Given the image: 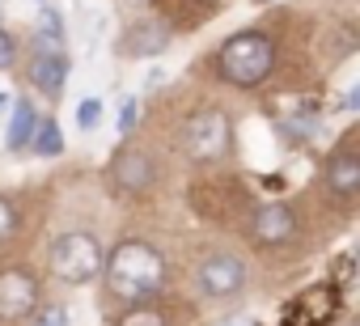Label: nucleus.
I'll return each mask as SVG.
<instances>
[{
	"label": "nucleus",
	"mask_w": 360,
	"mask_h": 326,
	"mask_svg": "<svg viewBox=\"0 0 360 326\" xmlns=\"http://www.w3.org/2000/svg\"><path fill=\"white\" fill-rule=\"evenodd\" d=\"M13 60H18V47H13V39L5 30H0V68H9Z\"/></svg>",
	"instance_id": "20"
},
{
	"label": "nucleus",
	"mask_w": 360,
	"mask_h": 326,
	"mask_svg": "<svg viewBox=\"0 0 360 326\" xmlns=\"http://www.w3.org/2000/svg\"><path fill=\"white\" fill-rule=\"evenodd\" d=\"M30 148H34L39 157H56V152H64L60 127H56L51 119H39V127H34V136H30Z\"/></svg>",
	"instance_id": "13"
},
{
	"label": "nucleus",
	"mask_w": 360,
	"mask_h": 326,
	"mask_svg": "<svg viewBox=\"0 0 360 326\" xmlns=\"http://www.w3.org/2000/svg\"><path fill=\"white\" fill-rule=\"evenodd\" d=\"M18 225H22V221H18V208L0 195V242H9V237L18 233Z\"/></svg>",
	"instance_id": "16"
},
{
	"label": "nucleus",
	"mask_w": 360,
	"mask_h": 326,
	"mask_svg": "<svg viewBox=\"0 0 360 326\" xmlns=\"http://www.w3.org/2000/svg\"><path fill=\"white\" fill-rule=\"evenodd\" d=\"M165 43H169V34L161 26H136L123 39V51L127 56H157V51H165Z\"/></svg>",
	"instance_id": "11"
},
{
	"label": "nucleus",
	"mask_w": 360,
	"mask_h": 326,
	"mask_svg": "<svg viewBox=\"0 0 360 326\" xmlns=\"http://www.w3.org/2000/svg\"><path fill=\"white\" fill-rule=\"evenodd\" d=\"M47 267H51V275L64 280V284H89V280L106 267V259H102V246H98L94 233L72 229V233H60V237L51 242Z\"/></svg>",
	"instance_id": "3"
},
{
	"label": "nucleus",
	"mask_w": 360,
	"mask_h": 326,
	"mask_svg": "<svg viewBox=\"0 0 360 326\" xmlns=\"http://www.w3.org/2000/svg\"><path fill=\"white\" fill-rule=\"evenodd\" d=\"M165 280H169V267H165L161 250L148 242H119L106 254V284L119 301L140 305V301L157 296L165 288Z\"/></svg>",
	"instance_id": "1"
},
{
	"label": "nucleus",
	"mask_w": 360,
	"mask_h": 326,
	"mask_svg": "<svg viewBox=\"0 0 360 326\" xmlns=\"http://www.w3.org/2000/svg\"><path fill=\"white\" fill-rule=\"evenodd\" d=\"M39 39H47V51H60L64 26H60V13H56V9H43V13H39Z\"/></svg>",
	"instance_id": "14"
},
{
	"label": "nucleus",
	"mask_w": 360,
	"mask_h": 326,
	"mask_svg": "<svg viewBox=\"0 0 360 326\" xmlns=\"http://www.w3.org/2000/svg\"><path fill=\"white\" fill-rule=\"evenodd\" d=\"M39 309V280L22 267L0 271V322H22Z\"/></svg>",
	"instance_id": "6"
},
{
	"label": "nucleus",
	"mask_w": 360,
	"mask_h": 326,
	"mask_svg": "<svg viewBox=\"0 0 360 326\" xmlns=\"http://www.w3.org/2000/svg\"><path fill=\"white\" fill-rule=\"evenodd\" d=\"M343 106H347V110H360V85H356V89L343 98Z\"/></svg>",
	"instance_id": "21"
},
{
	"label": "nucleus",
	"mask_w": 360,
	"mask_h": 326,
	"mask_svg": "<svg viewBox=\"0 0 360 326\" xmlns=\"http://www.w3.org/2000/svg\"><path fill=\"white\" fill-rule=\"evenodd\" d=\"M229 326H250V322H246V318H242V322H229Z\"/></svg>",
	"instance_id": "23"
},
{
	"label": "nucleus",
	"mask_w": 360,
	"mask_h": 326,
	"mask_svg": "<svg viewBox=\"0 0 360 326\" xmlns=\"http://www.w3.org/2000/svg\"><path fill=\"white\" fill-rule=\"evenodd\" d=\"M271 64H276V43L267 34H259V30H242L221 47V77L229 85H238V89L263 85Z\"/></svg>",
	"instance_id": "2"
},
{
	"label": "nucleus",
	"mask_w": 360,
	"mask_h": 326,
	"mask_svg": "<svg viewBox=\"0 0 360 326\" xmlns=\"http://www.w3.org/2000/svg\"><path fill=\"white\" fill-rule=\"evenodd\" d=\"M322 183L335 200H356L360 195V152H335L322 170Z\"/></svg>",
	"instance_id": "9"
},
{
	"label": "nucleus",
	"mask_w": 360,
	"mask_h": 326,
	"mask_svg": "<svg viewBox=\"0 0 360 326\" xmlns=\"http://www.w3.org/2000/svg\"><path fill=\"white\" fill-rule=\"evenodd\" d=\"M347 326H360V318H356V322H347Z\"/></svg>",
	"instance_id": "24"
},
{
	"label": "nucleus",
	"mask_w": 360,
	"mask_h": 326,
	"mask_svg": "<svg viewBox=\"0 0 360 326\" xmlns=\"http://www.w3.org/2000/svg\"><path fill=\"white\" fill-rule=\"evenodd\" d=\"M195 284H200V292L208 301H225V296H233V292L246 288V263L238 254H212V259L200 263Z\"/></svg>",
	"instance_id": "5"
},
{
	"label": "nucleus",
	"mask_w": 360,
	"mask_h": 326,
	"mask_svg": "<svg viewBox=\"0 0 360 326\" xmlns=\"http://www.w3.org/2000/svg\"><path fill=\"white\" fill-rule=\"evenodd\" d=\"M110 178H115L119 191H148L153 187V161H148V152L119 148L115 152V166H110Z\"/></svg>",
	"instance_id": "8"
},
{
	"label": "nucleus",
	"mask_w": 360,
	"mask_h": 326,
	"mask_svg": "<svg viewBox=\"0 0 360 326\" xmlns=\"http://www.w3.org/2000/svg\"><path fill=\"white\" fill-rule=\"evenodd\" d=\"M34 326H68V309L64 305H47L34 313Z\"/></svg>",
	"instance_id": "18"
},
{
	"label": "nucleus",
	"mask_w": 360,
	"mask_h": 326,
	"mask_svg": "<svg viewBox=\"0 0 360 326\" xmlns=\"http://www.w3.org/2000/svg\"><path fill=\"white\" fill-rule=\"evenodd\" d=\"M98 119H102V102H98V98H85V102L77 106V123H81L85 131H94Z\"/></svg>",
	"instance_id": "17"
},
{
	"label": "nucleus",
	"mask_w": 360,
	"mask_h": 326,
	"mask_svg": "<svg viewBox=\"0 0 360 326\" xmlns=\"http://www.w3.org/2000/svg\"><path fill=\"white\" fill-rule=\"evenodd\" d=\"M30 81H34V89H39L43 98H60V89H64V81H68V60H64L60 51H43V56H34V64H30Z\"/></svg>",
	"instance_id": "10"
},
{
	"label": "nucleus",
	"mask_w": 360,
	"mask_h": 326,
	"mask_svg": "<svg viewBox=\"0 0 360 326\" xmlns=\"http://www.w3.org/2000/svg\"><path fill=\"white\" fill-rule=\"evenodd\" d=\"M204 5H212V0H204Z\"/></svg>",
	"instance_id": "25"
},
{
	"label": "nucleus",
	"mask_w": 360,
	"mask_h": 326,
	"mask_svg": "<svg viewBox=\"0 0 360 326\" xmlns=\"http://www.w3.org/2000/svg\"><path fill=\"white\" fill-rule=\"evenodd\" d=\"M5 106H9V93H5V89H0V115H5Z\"/></svg>",
	"instance_id": "22"
},
{
	"label": "nucleus",
	"mask_w": 360,
	"mask_h": 326,
	"mask_svg": "<svg viewBox=\"0 0 360 326\" xmlns=\"http://www.w3.org/2000/svg\"><path fill=\"white\" fill-rule=\"evenodd\" d=\"M183 144H187V152H191L195 161H221V157L229 152V144H233V123H229V115L217 110V106L195 110V115L187 119V127H183Z\"/></svg>",
	"instance_id": "4"
},
{
	"label": "nucleus",
	"mask_w": 360,
	"mask_h": 326,
	"mask_svg": "<svg viewBox=\"0 0 360 326\" xmlns=\"http://www.w3.org/2000/svg\"><path fill=\"white\" fill-rule=\"evenodd\" d=\"M250 233H255L259 246H280L297 233V216H292L288 204H263V208H255Z\"/></svg>",
	"instance_id": "7"
},
{
	"label": "nucleus",
	"mask_w": 360,
	"mask_h": 326,
	"mask_svg": "<svg viewBox=\"0 0 360 326\" xmlns=\"http://www.w3.org/2000/svg\"><path fill=\"white\" fill-rule=\"evenodd\" d=\"M136 115H140V106H136V98H127L123 110H119V131H131L136 127Z\"/></svg>",
	"instance_id": "19"
},
{
	"label": "nucleus",
	"mask_w": 360,
	"mask_h": 326,
	"mask_svg": "<svg viewBox=\"0 0 360 326\" xmlns=\"http://www.w3.org/2000/svg\"><path fill=\"white\" fill-rule=\"evenodd\" d=\"M119 326H169V322H165L161 309H153V305H136V309H127V313L119 318Z\"/></svg>",
	"instance_id": "15"
},
{
	"label": "nucleus",
	"mask_w": 360,
	"mask_h": 326,
	"mask_svg": "<svg viewBox=\"0 0 360 326\" xmlns=\"http://www.w3.org/2000/svg\"><path fill=\"white\" fill-rule=\"evenodd\" d=\"M34 127H39V115H34V106L22 98V102L13 106V123H9V140H5V144H9L13 152H18V148H26V144H30V136H34Z\"/></svg>",
	"instance_id": "12"
}]
</instances>
